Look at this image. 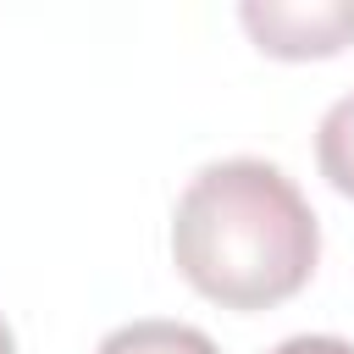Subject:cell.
<instances>
[{"instance_id": "1", "label": "cell", "mask_w": 354, "mask_h": 354, "mask_svg": "<svg viewBox=\"0 0 354 354\" xmlns=\"http://www.w3.org/2000/svg\"><path fill=\"white\" fill-rule=\"evenodd\" d=\"M171 260L183 282L221 310H277L315 277L321 221L277 160H210L171 210Z\"/></svg>"}, {"instance_id": "2", "label": "cell", "mask_w": 354, "mask_h": 354, "mask_svg": "<svg viewBox=\"0 0 354 354\" xmlns=\"http://www.w3.org/2000/svg\"><path fill=\"white\" fill-rule=\"evenodd\" d=\"M238 22L254 50L277 61H326L354 44V6L343 0H243Z\"/></svg>"}, {"instance_id": "5", "label": "cell", "mask_w": 354, "mask_h": 354, "mask_svg": "<svg viewBox=\"0 0 354 354\" xmlns=\"http://www.w3.org/2000/svg\"><path fill=\"white\" fill-rule=\"evenodd\" d=\"M271 354H354V343L326 337V332H299V337H282Z\"/></svg>"}, {"instance_id": "6", "label": "cell", "mask_w": 354, "mask_h": 354, "mask_svg": "<svg viewBox=\"0 0 354 354\" xmlns=\"http://www.w3.org/2000/svg\"><path fill=\"white\" fill-rule=\"evenodd\" d=\"M0 354H17V337H11V326H6V315H0Z\"/></svg>"}, {"instance_id": "4", "label": "cell", "mask_w": 354, "mask_h": 354, "mask_svg": "<svg viewBox=\"0 0 354 354\" xmlns=\"http://www.w3.org/2000/svg\"><path fill=\"white\" fill-rule=\"evenodd\" d=\"M315 166H321V177L343 199H354V94H343L321 116V127H315Z\"/></svg>"}, {"instance_id": "3", "label": "cell", "mask_w": 354, "mask_h": 354, "mask_svg": "<svg viewBox=\"0 0 354 354\" xmlns=\"http://www.w3.org/2000/svg\"><path fill=\"white\" fill-rule=\"evenodd\" d=\"M94 354H221V348H216L199 326H188V321H160V315H149V321H127V326L105 332Z\"/></svg>"}]
</instances>
